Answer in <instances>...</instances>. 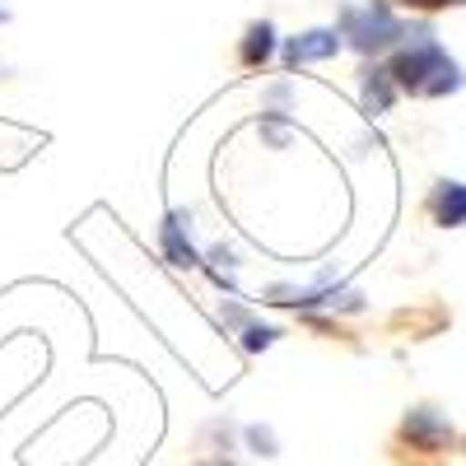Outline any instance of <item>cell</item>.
<instances>
[{
    "instance_id": "1",
    "label": "cell",
    "mask_w": 466,
    "mask_h": 466,
    "mask_svg": "<svg viewBox=\"0 0 466 466\" xmlns=\"http://www.w3.org/2000/svg\"><path fill=\"white\" fill-rule=\"evenodd\" d=\"M397 94H415V98H448L461 89V66L443 52V43L430 28H406V37L392 47L387 61Z\"/></svg>"
},
{
    "instance_id": "2",
    "label": "cell",
    "mask_w": 466,
    "mask_h": 466,
    "mask_svg": "<svg viewBox=\"0 0 466 466\" xmlns=\"http://www.w3.org/2000/svg\"><path fill=\"white\" fill-rule=\"evenodd\" d=\"M336 33H340V47L360 52V56H378V52H392L401 37H406V24L397 19V10L387 0H369V5H340L336 15Z\"/></svg>"
},
{
    "instance_id": "3",
    "label": "cell",
    "mask_w": 466,
    "mask_h": 466,
    "mask_svg": "<svg viewBox=\"0 0 466 466\" xmlns=\"http://www.w3.org/2000/svg\"><path fill=\"white\" fill-rule=\"evenodd\" d=\"M159 252L168 266L177 270H197L201 266V248H197V219L191 210H168L159 224Z\"/></svg>"
},
{
    "instance_id": "4",
    "label": "cell",
    "mask_w": 466,
    "mask_h": 466,
    "mask_svg": "<svg viewBox=\"0 0 466 466\" xmlns=\"http://www.w3.org/2000/svg\"><path fill=\"white\" fill-rule=\"evenodd\" d=\"M340 52H345V47H340V33H336V28H303V33H294V37H285V43H280L285 70L318 66V61H331V56H340Z\"/></svg>"
},
{
    "instance_id": "5",
    "label": "cell",
    "mask_w": 466,
    "mask_h": 466,
    "mask_svg": "<svg viewBox=\"0 0 466 466\" xmlns=\"http://www.w3.org/2000/svg\"><path fill=\"white\" fill-rule=\"evenodd\" d=\"M401 439L410 448H424V452H448L452 448V424L434 410V406H415L406 420H401Z\"/></svg>"
},
{
    "instance_id": "6",
    "label": "cell",
    "mask_w": 466,
    "mask_h": 466,
    "mask_svg": "<svg viewBox=\"0 0 466 466\" xmlns=\"http://www.w3.org/2000/svg\"><path fill=\"white\" fill-rule=\"evenodd\" d=\"M276 56H280V33H276V24H270V19L248 24V33L238 37V66H243V70H266Z\"/></svg>"
},
{
    "instance_id": "7",
    "label": "cell",
    "mask_w": 466,
    "mask_h": 466,
    "mask_svg": "<svg viewBox=\"0 0 466 466\" xmlns=\"http://www.w3.org/2000/svg\"><path fill=\"white\" fill-rule=\"evenodd\" d=\"M360 103H364L369 116L392 112L397 85H392V75H387V66H364V70H360Z\"/></svg>"
},
{
    "instance_id": "8",
    "label": "cell",
    "mask_w": 466,
    "mask_h": 466,
    "mask_svg": "<svg viewBox=\"0 0 466 466\" xmlns=\"http://www.w3.org/2000/svg\"><path fill=\"white\" fill-rule=\"evenodd\" d=\"M430 215L439 228H461L466 224V182H439L430 191Z\"/></svg>"
},
{
    "instance_id": "9",
    "label": "cell",
    "mask_w": 466,
    "mask_h": 466,
    "mask_svg": "<svg viewBox=\"0 0 466 466\" xmlns=\"http://www.w3.org/2000/svg\"><path fill=\"white\" fill-rule=\"evenodd\" d=\"M238 266H243V257H238V248H233V243H210L206 257H201V270H206V276H210L219 289H233Z\"/></svg>"
},
{
    "instance_id": "10",
    "label": "cell",
    "mask_w": 466,
    "mask_h": 466,
    "mask_svg": "<svg viewBox=\"0 0 466 466\" xmlns=\"http://www.w3.org/2000/svg\"><path fill=\"white\" fill-rule=\"evenodd\" d=\"M257 136H261V145H270V149H289V140H294V116H289V112H266V107H261Z\"/></svg>"
},
{
    "instance_id": "11",
    "label": "cell",
    "mask_w": 466,
    "mask_h": 466,
    "mask_svg": "<svg viewBox=\"0 0 466 466\" xmlns=\"http://www.w3.org/2000/svg\"><path fill=\"white\" fill-rule=\"evenodd\" d=\"M261 107L266 112H289L294 107V80H289V75H280V80H270L261 89Z\"/></svg>"
},
{
    "instance_id": "12",
    "label": "cell",
    "mask_w": 466,
    "mask_h": 466,
    "mask_svg": "<svg viewBox=\"0 0 466 466\" xmlns=\"http://www.w3.org/2000/svg\"><path fill=\"white\" fill-rule=\"evenodd\" d=\"M243 443H248V452H257V457H266V461L280 452L276 430H270V424H248V430H243Z\"/></svg>"
},
{
    "instance_id": "13",
    "label": "cell",
    "mask_w": 466,
    "mask_h": 466,
    "mask_svg": "<svg viewBox=\"0 0 466 466\" xmlns=\"http://www.w3.org/2000/svg\"><path fill=\"white\" fill-rule=\"evenodd\" d=\"M219 322H224V331H248L257 318H252V308H248V303L224 299V303H219Z\"/></svg>"
},
{
    "instance_id": "14",
    "label": "cell",
    "mask_w": 466,
    "mask_h": 466,
    "mask_svg": "<svg viewBox=\"0 0 466 466\" xmlns=\"http://www.w3.org/2000/svg\"><path fill=\"white\" fill-rule=\"evenodd\" d=\"M238 336H243V350H248V355H261V350H270V345L280 340V327L252 322V327H248V331H238Z\"/></svg>"
},
{
    "instance_id": "15",
    "label": "cell",
    "mask_w": 466,
    "mask_h": 466,
    "mask_svg": "<svg viewBox=\"0 0 466 466\" xmlns=\"http://www.w3.org/2000/svg\"><path fill=\"white\" fill-rule=\"evenodd\" d=\"M397 5H406V10H420V15H434V10H448V5H457V0H397Z\"/></svg>"
},
{
    "instance_id": "16",
    "label": "cell",
    "mask_w": 466,
    "mask_h": 466,
    "mask_svg": "<svg viewBox=\"0 0 466 466\" xmlns=\"http://www.w3.org/2000/svg\"><path fill=\"white\" fill-rule=\"evenodd\" d=\"M0 24H10V10L5 5H0Z\"/></svg>"
}]
</instances>
